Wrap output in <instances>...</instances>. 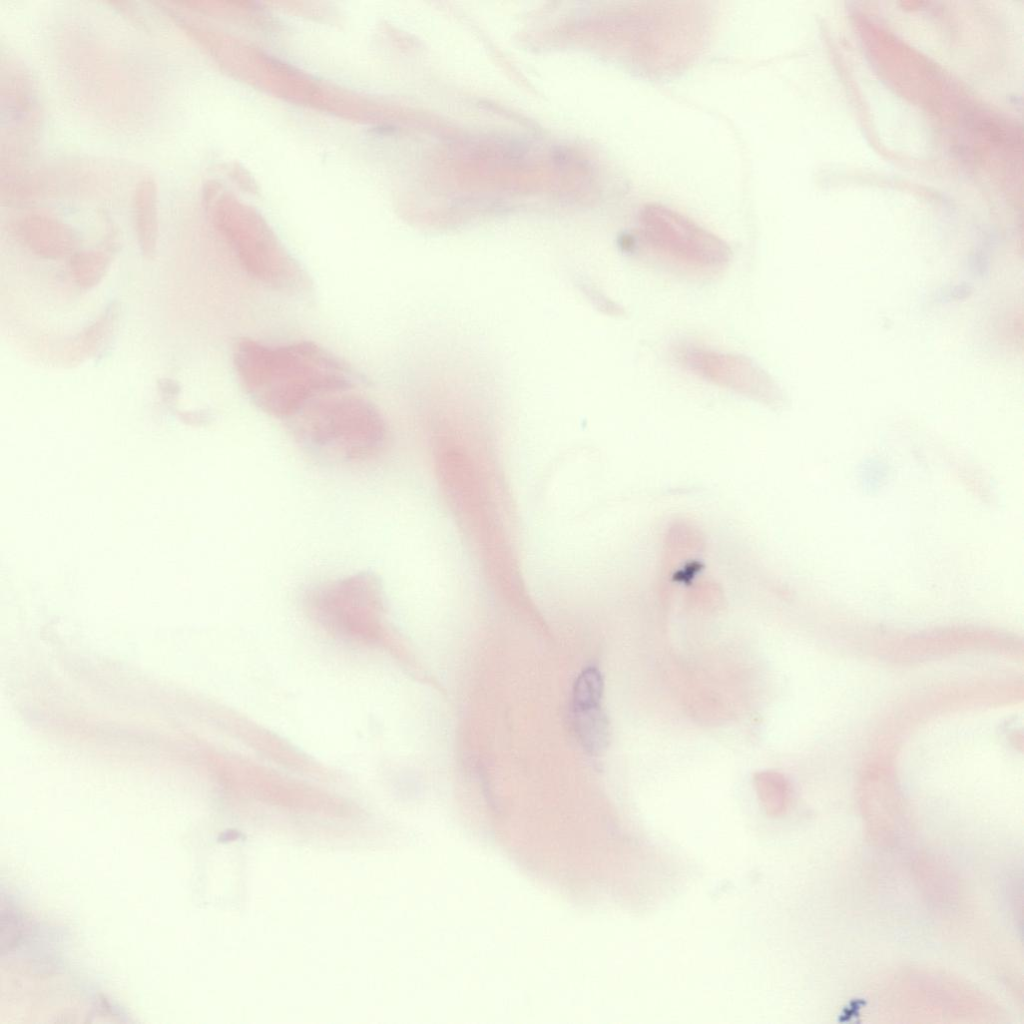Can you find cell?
<instances>
[{"instance_id": "1", "label": "cell", "mask_w": 1024, "mask_h": 1024, "mask_svg": "<svg viewBox=\"0 0 1024 1024\" xmlns=\"http://www.w3.org/2000/svg\"><path fill=\"white\" fill-rule=\"evenodd\" d=\"M233 366L252 403L286 421L313 400L360 384L344 360L312 341L267 344L243 338L234 347Z\"/></svg>"}, {"instance_id": "2", "label": "cell", "mask_w": 1024, "mask_h": 1024, "mask_svg": "<svg viewBox=\"0 0 1024 1024\" xmlns=\"http://www.w3.org/2000/svg\"><path fill=\"white\" fill-rule=\"evenodd\" d=\"M287 422L301 446L336 463L369 461L382 452L387 440L379 408L356 389L323 395Z\"/></svg>"}, {"instance_id": "15", "label": "cell", "mask_w": 1024, "mask_h": 1024, "mask_svg": "<svg viewBox=\"0 0 1024 1024\" xmlns=\"http://www.w3.org/2000/svg\"><path fill=\"white\" fill-rule=\"evenodd\" d=\"M601 672L593 666L585 668L576 678L572 692L571 709H582L601 705L603 696Z\"/></svg>"}, {"instance_id": "3", "label": "cell", "mask_w": 1024, "mask_h": 1024, "mask_svg": "<svg viewBox=\"0 0 1024 1024\" xmlns=\"http://www.w3.org/2000/svg\"><path fill=\"white\" fill-rule=\"evenodd\" d=\"M211 206L215 228L248 277L280 292L307 288L304 270L257 213L226 196Z\"/></svg>"}, {"instance_id": "5", "label": "cell", "mask_w": 1024, "mask_h": 1024, "mask_svg": "<svg viewBox=\"0 0 1024 1024\" xmlns=\"http://www.w3.org/2000/svg\"><path fill=\"white\" fill-rule=\"evenodd\" d=\"M307 603L322 623L347 633H374L384 608L379 578L357 572L312 589Z\"/></svg>"}, {"instance_id": "8", "label": "cell", "mask_w": 1024, "mask_h": 1024, "mask_svg": "<svg viewBox=\"0 0 1024 1024\" xmlns=\"http://www.w3.org/2000/svg\"><path fill=\"white\" fill-rule=\"evenodd\" d=\"M115 179V168L109 164L85 159L64 160L32 171L24 169L3 178L2 197L18 202L83 194L108 188Z\"/></svg>"}, {"instance_id": "14", "label": "cell", "mask_w": 1024, "mask_h": 1024, "mask_svg": "<svg viewBox=\"0 0 1024 1024\" xmlns=\"http://www.w3.org/2000/svg\"><path fill=\"white\" fill-rule=\"evenodd\" d=\"M110 256L104 250H84L73 254L70 260V275L77 286L91 289L106 274Z\"/></svg>"}, {"instance_id": "10", "label": "cell", "mask_w": 1024, "mask_h": 1024, "mask_svg": "<svg viewBox=\"0 0 1024 1024\" xmlns=\"http://www.w3.org/2000/svg\"><path fill=\"white\" fill-rule=\"evenodd\" d=\"M862 788V807L873 837L889 842L897 832L900 807L897 793L885 775H870Z\"/></svg>"}, {"instance_id": "9", "label": "cell", "mask_w": 1024, "mask_h": 1024, "mask_svg": "<svg viewBox=\"0 0 1024 1024\" xmlns=\"http://www.w3.org/2000/svg\"><path fill=\"white\" fill-rule=\"evenodd\" d=\"M14 229L23 244L43 258L63 257L74 250L78 242L66 223L42 211H31L18 217Z\"/></svg>"}, {"instance_id": "7", "label": "cell", "mask_w": 1024, "mask_h": 1024, "mask_svg": "<svg viewBox=\"0 0 1024 1024\" xmlns=\"http://www.w3.org/2000/svg\"><path fill=\"white\" fill-rule=\"evenodd\" d=\"M673 357L683 369L712 384L768 404L781 399L772 376L745 356L681 343L674 347Z\"/></svg>"}, {"instance_id": "11", "label": "cell", "mask_w": 1024, "mask_h": 1024, "mask_svg": "<svg viewBox=\"0 0 1024 1024\" xmlns=\"http://www.w3.org/2000/svg\"><path fill=\"white\" fill-rule=\"evenodd\" d=\"M132 209L140 250L145 257H152L158 240V193L151 176L142 177L136 184Z\"/></svg>"}, {"instance_id": "13", "label": "cell", "mask_w": 1024, "mask_h": 1024, "mask_svg": "<svg viewBox=\"0 0 1024 1024\" xmlns=\"http://www.w3.org/2000/svg\"><path fill=\"white\" fill-rule=\"evenodd\" d=\"M117 318V308L111 305L70 344V361H81L94 354L109 335Z\"/></svg>"}, {"instance_id": "12", "label": "cell", "mask_w": 1024, "mask_h": 1024, "mask_svg": "<svg viewBox=\"0 0 1024 1024\" xmlns=\"http://www.w3.org/2000/svg\"><path fill=\"white\" fill-rule=\"evenodd\" d=\"M571 710L574 733L582 747L591 754L601 753L609 740V724L601 705Z\"/></svg>"}, {"instance_id": "6", "label": "cell", "mask_w": 1024, "mask_h": 1024, "mask_svg": "<svg viewBox=\"0 0 1024 1024\" xmlns=\"http://www.w3.org/2000/svg\"><path fill=\"white\" fill-rule=\"evenodd\" d=\"M2 113V173L12 174L23 170L41 124L36 86L21 64L9 63L3 71Z\"/></svg>"}, {"instance_id": "4", "label": "cell", "mask_w": 1024, "mask_h": 1024, "mask_svg": "<svg viewBox=\"0 0 1024 1024\" xmlns=\"http://www.w3.org/2000/svg\"><path fill=\"white\" fill-rule=\"evenodd\" d=\"M638 222L644 244L679 264L715 271L730 261L731 249L723 239L670 208L645 205Z\"/></svg>"}, {"instance_id": "16", "label": "cell", "mask_w": 1024, "mask_h": 1024, "mask_svg": "<svg viewBox=\"0 0 1024 1024\" xmlns=\"http://www.w3.org/2000/svg\"><path fill=\"white\" fill-rule=\"evenodd\" d=\"M159 389L165 397H174L179 393L178 383L172 379L164 378L159 380Z\"/></svg>"}]
</instances>
